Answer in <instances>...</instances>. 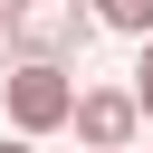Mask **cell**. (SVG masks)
<instances>
[{
  "label": "cell",
  "mask_w": 153,
  "mask_h": 153,
  "mask_svg": "<svg viewBox=\"0 0 153 153\" xmlns=\"http://www.w3.org/2000/svg\"><path fill=\"white\" fill-rule=\"evenodd\" d=\"M76 96H86V86H76L67 67H48V57H19V67L0 76L10 134H29V143H38V134H57V124H76Z\"/></svg>",
  "instance_id": "obj_1"
},
{
  "label": "cell",
  "mask_w": 153,
  "mask_h": 153,
  "mask_svg": "<svg viewBox=\"0 0 153 153\" xmlns=\"http://www.w3.org/2000/svg\"><path fill=\"white\" fill-rule=\"evenodd\" d=\"M86 38H96V10H76V0H19V19H10V48L48 57V67H67V48H86Z\"/></svg>",
  "instance_id": "obj_2"
},
{
  "label": "cell",
  "mask_w": 153,
  "mask_h": 153,
  "mask_svg": "<svg viewBox=\"0 0 153 153\" xmlns=\"http://www.w3.org/2000/svg\"><path fill=\"white\" fill-rule=\"evenodd\" d=\"M134 124H143L134 86H86L76 96V143L86 153H134Z\"/></svg>",
  "instance_id": "obj_3"
},
{
  "label": "cell",
  "mask_w": 153,
  "mask_h": 153,
  "mask_svg": "<svg viewBox=\"0 0 153 153\" xmlns=\"http://www.w3.org/2000/svg\"><path fill=\"white\" fill-rule=\"evenodd\" d=\"M96 10V29H115V38H153V0H86Z\"/></svg>",
  "instance_id": "obj_4"
},
{
  "label": "cell",
  "mask_w": 153,
  "mask_h": 153,
  "mask_svg": "<svg viewBox=\"0 0 153 153\" xmlns=\"http://www.w3.org/2000/svg\"><path fill=\"white\" fill-rule=\"evenodd\" d=\"M134 105H143V124H153V38H143V57H134Z\"/></svg>",
  "instance_id": "obj_5"
},
{
  "label": "cell",
  "mask_w": 153,
  "mask_h": 153,
  "mask_svg": "<svg viewBox=\"0 0 153 153\" xmlns=\"http://www.w3.org/2000/svg\"><path fill=\"white\" fill-rule=\"evenodd\" d=\"M0 153H38V143H29V134H10V143H0Z\"/></svg>",
  "instance_id": "obj_6"
},
{
  "label": "cell",
  "mask_w": 153,
  "mask_h": 153,
  "mask_svg": "<svg viewBox=\"0 0 153 153\" xmlns=\"http://www.w3.org/2000/svg\"><path fill=\"white\" fill-rule=\"evenodd\" d=\"M10 19H19V0H0V38H10Z\"/></svg>",
  "instance_id": "obj_7"
}]
</instances>
